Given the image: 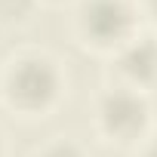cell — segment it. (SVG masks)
<instances>
[{"instance_id": "1", "label": "cell", "mask_w": 157, "mask_h": 157, "mask_svg": "<svg viewBox=\"0 0 157 157\" xmlns=\"http://www.w3.org/2000/svg\"><path fill=\"white\" fill-rule=\"evenodd\" d=\"M65 93V74L59 62L43 49H19L0 68V102L25 120L56 111Z\"/></svg>"}, {"instance_id": "2", "label": "cell", "mask_w": 157, "mask_h": 157, "mask_svg": "<svg viewBox=\"0 0 157 157\" xmlns=\"http://www.w3.org/2000/svg\"><path fill=\"white\" fill-rule=\"evenodd\" d=\"M139 0H77L71 28L80 46L114 56L139 34Z\"/></svg>"}, {"instance_id": "3", "label": "cell", "mask_w": 157, "mask_h": 157, "mask_svg": "<svg viewBox=\"0 0 157 157\" xmlns=\"http://www.w3.org/2000/svg\"><path fill=\"white\" fill-rule=\"evenodd\" d=\"M151 120L154 111L148 96L123 83L105 86L93 102V126L105 142L114 145H139L148 139Z\"/></svg>"}, {"instance_id": "4", "label": "cell", "mask_w": 157, "mask_h": 157, "mask_svg": "<svg viewBox=\"0 0 157 157\" xmlns=\"http://www.w3.org/2000/svg\"><path fill=\"white\" fill-rule=\"evenodd\" d=\"M114 68L120 77L117 83L148 96L157 86V34L139 31L120 52H114Z\"/></svg>"}, {"instance_id": "5", "label": "cell", "mask_w": 157, "mask_h": 157, "mask_svg": "<svg viewBox=\"0 0 157 157\" xmlns=\"http://www.w3.org/2000/svg\"><path fill=\"white\" fill-rule=\"evenodd\" d=\"M40 10V0H0V28L3 31H16L34 22Z\"/></svg>"}, {"instance_id": "6", "label": "cell", "mask_w": 157, "mask_h": 157, "mask_svg": "<svg viewBox=\"0 0 157 157\" xmlns=\"http://www.w3.org/2000/svg\"><path fill=\"white\" fill-rule=\"evenodd\" d=\"M34 157H86V151L77 145L74 139H62V136H56V139H49L43 148H37Z\"/></svg>"}, {"instance_id": "7", "label": "cell", "mask_w": 157, "mask_h": 157, "mask_svg": "<svg viewBox=\"0 0 157 157\" xmlns=\"http://www.w3.org/2000/svg\"><path fill=\"white\" fill-rule=\"evenodd\" d=\"M136 157H157V136H148L139 142V154Z\"/></svg>"}, {"instance_id": "8", "label": "cell", "mask_w": 157, "mask_h": 157, "mask_svg": "<svg viewBox=\"0 0 157 157\" xmlns=\"http://www.w3.org/2000/svg\"><path fill=\"white\" fill-rule=\"evenodd\" d=\"M139 10H142V16L157 28V0H139Z\"/></svg>"}, {"instance_id": "9", "label": "cell", "mask_w": 157, "mask_h": 157, "mask_svg": "<svg viewBox=\"0 0 157 157\" xmlns=\"http://www.w3.org/2000/svg\"><path fill=\"white\" fill-rule=\"evenodd\" d=\"M0 157H6V139H3V132H0Z\"/></svg>"}]
</instances>
